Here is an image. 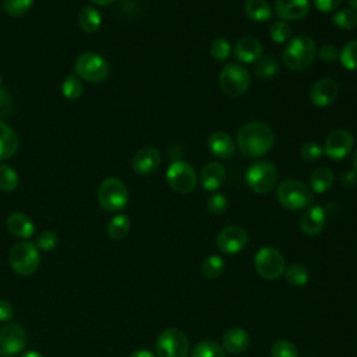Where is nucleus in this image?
<instances>
[{
	"label": "nucleus",
	"mask_w": 357,
	"mask_h": 357,
	"mask_svg": "<svg viewBox=\"0 0 357 357\" xmlns=\"http://www.w3.org/2000/svg\"><path fill=\"white\" fill-rule=\"evenodd\" d=\"M275 142L273 130L262 121H250L237 132V146L243 156L259 158L271 151Z\"/></svg>",
	"instance_id": "1"
},
{
	"label": "nucleus",
	"mask_w": 357,
	"mask_h": 357,
	"mask_svg": "<svg viewBox=\"0 0 357 357\" xmlns=\"http://www.w3.org/2000/svg\"><path fill=\"white\" fill-rule=\"evenodd\" d=\"M317 56L314 40L307 35H297L287 40L282 53L284 66L293 71H303L310 67Z\"/></svg>",
	"instance_id": "2"
},
{
	"label": "nucleus",
	"mask_w": 357,
	"mask_h": 357,
	"mask_svg": "<svg viewBox=\"0 0 357 357\" xmlns=\"http://www.w3.org/2000/svg\"><path fill=\"white\" fill-rule=\"evenodd\" d=\"M278 201L289 211H300L312 204L314 195L311 188H308L303 181L287 178L278 187Z\"/></svg>",
	"instance_id": "3"
},
{
	"label": "nucleus",
	"mask_w": 357,
	"mask_h": 357,
	"mask_svg": "<svg viewBox=\"0 0 357 357\" xmlns=\"http://www.w3.org/2000/svg\"><path fill=\"white\" fill-rule=\"evenodd\" d=\"M98 202L107 212H120L127 206L128 190L117 177L105 178L98 188Z\"/></svg>",
	"instance_id": "4"
},
{
	"label": "nucleus",
	"mask_w": 357,
	"mask_h": 357,
	"mask_svg": "<svg viewBox=\"0 0 357 357\" xmlns=\"http://www.w3.org/2000/svg\"><path fill=\"white\" fill-rule=\"evenodd\" d=\"M278 169L268 160H257L248 166L245 181L248 187L257 194H268L278 184Z\"/></svg>",
	"instance_id": "5"
},
{
	"label": "nucleus",
	"mask_w": 357,
	"mask_h": 357,
	"mask_svg": "<svg viewBox=\"0 0 357 357\" xmlns=\"http://www.w3.org/2000/svg\"><path fill=\"white\" fill-rule=\"evenodd\" d=\"M110 66L107 60L95 52H85L79 54L74 63V73L84 81L96 84L107 78Z\"/></svg>",
	"instance_id": "6"
},
{
	"label": "nucleus",
	"mask_w": 357,
	"mask_h": 357,
	"mask_svg": "<svg viewBox=\"0 0 357 357\" xmlns=\"http://www.w3.org/2000/svg\"><path fill=\"white\" fill-rule=\"evenodd\" d=\"M8 261L13 271L21 276L32 275L40 262L39 248L29 241H21L11 247Z\"/></svg>",
	"instance_id": "7"
},
{
	"label": "nucleus",
	"mask_w": 357,
	"mask_h": 357,
	"mask_svg": "<svg viewBox=\"0 0 357 357\" xmlns=\"http://www.w3.org/2000/svg\"><path fill=\"white\" fill-rule=\"evenodd\" d=\"M219 86L227 96H241L250 88V73L241 64L229 63L219 74Z\"/></svg>",
	"instance_id": "8"
},
{
	"label": "nucleus",
	"mask_w": 357,
	"mask_h": 357,
	"mask_svg": "<svg viewBox=\"0 0 357 357\" xmlns=\"http://www.w3.org/2000/svg\"><path fill=\"white\" fill-rule=\"evenodd\" d=\"M254 265L258 275L266 280H276L286 271L283 255L273 247L259 248L254 257Z\"/></svg>",
	"instance_id": "9"
},
{
	"label": "nucleus",
	"mask_w": 357,
	"mask_h": 357,
	"mask_svg": "<svg viewBox=\"0 0 357 357\" xmlns=\"http://www.w3.org/2000/svg\"><path fill=\"white\" fill-rule=\"evenodd\" d=\"M190 342L185 333L176 328L162 331L156 339L158 357H187Z\"/></svg>",
	"instance_id": "10"
},
{
	"label": "nucleus",
	"mask_w": 357,
	"mask_h": 357,
	"mask_svg": "<svg viewBox=\"0 0 357 357\" xmlns=\"http://www.w3.org/2000/svg\"><path fill=\"white\" fill-rule=\"evenodd\" d=\"M166 180L172 190L187 194L191 192L197 185V173L188 162L177 159L167 167Z\"/></svg>",
	"instance_id": "11"
},
{
	"label": "nucleus",
	"mask_w": 357,
	"mask_h": 357,
	"mask_svg": "<svg viewBox=\"0 0 357 357\" xmlns=\"http://www.w3.org/2000/svg\"><path fill=\"white\" fill-rule=\"evenodd\" d=\"M28 340L26 331L20 324L7 322L0 326V356L11 357L22 351Z\"/></svg>",
	"instance_id": "12"
},
{
	"label": "nucleus",
	"mask_w": 357,
	"mask_h": 357,
	"mask_svg": "<svg viewBox=\"0 0 357 357\" xmlns=\"http://www.w3.org/2000/svg\"><path fill=\"white\" fill-rule=\"evenodd\" d=\"M248 234L241 226H226L216 236V245L223 254H237L245 248Z\"/></svg>",
	"instance_id": "13"
},
{
	"label": "nucleus",
	"mask_w": 357,
	"mask_h": 357,
	"mask_svg": "<svg viewBox=\"0 0 357 357\" xmlns=\"http://www.w3.org/2000/svg\"><path fill=\"white\" fill-rule=\"evenodd\" d=\"M353 145H354V138L351 132L342 128L335 130L325 139L324 153L333 160H339L346 158L351 152Z\"/></svg>",
	"instance_id": "14"
},
{
	"label": "nucleus",
	"mask_w": 357,
	"mask_h": 357,
	"mask_svg": "<svg viewBox=\"0 0 357 357\" xmlns=\"http://www.w3.org/2000/svg\"><path fill=\"white\" fill-rule=\"evenodd\" d=\"M339 95V85L332 78L318 79L310 91L311 102L318 107H326L332 105Z\"/></svg>",
	"instance_id": "15"
},
{
	"label": "nucleus",
	"mask_w": 357,
	"mask_h": 357,
	"mask_svg": "<svg viewBox=\"0 0 357 357\" xmlns=\"http://www.w3.org/2000/svg\"><path fill=\"white\" fill-rule=\"evenodd\" d=\"M160 165V152L153 146H145L135 152L132 156V170L137 174L146 176L153 173Z\"/></svg>",
	"instance_id": "16"
},
{
	"label": "nucleus",
	"mask_w": 357,
	"mask_h": 357,
	"mask_svg": "<svg viewBox=\"0 0 357 357\" xmlns=\"http://www.w3.org/2000/svg\"><path fill=\"white\" fill-rule=\"evenodd\" d=\"M310 13V0H276L275 14L282 21H298Z\"/></svg>",
	"instance_id": "17"
},
{
	"label": "nucleus",
	"mask_w": 357,
	"mask_h": 357,
	"mask_svg": "<svg viewBox=\"0 0 357 357\" xmlns=\"http://www.w3.org/2000/svg\"><path fill=\"white\" fill-rule=\"evenodd\" d=\"M326 223L325 209L319 205H310L300 218V227L307 236L319 234Z\"/></svg>",
	"instance_id": "18"
},
{
	"label": "nucleus",
	"mask_w": 357,
	"mask_h": 357,
	"mask_svg": "<svg viewBox=\"0 0 357 357\" xmlns=\"http://www.w3.org/2000/svg\"><path fill=\"white\" fill-rule=\"evenodd\" d=\"M206 146L218 159H230L236 153V145L231 137L222 131L212 132L206 139Z\"/></svg>",
	"instance_id": "19"
},
{
	"label": "nucleus",
	"mask_w": 357,
	"mask_h": 357,
	"mask_svg": "<svg viewBox=\"0 0 357 357\" xmlns=\"http://www.w3.org/2000/svg\"><path fill=\"white\" fill-rule=\"evenodd\" d=\"M234 57L244 64H250L258 61L262 56V45L258 39L252 36H245L240 39L233 49Z\"/></svg>",
	"instance_id": "20"
},
{
	"label": "nucleus",
	"mask_w": 357,
	"mask_h": 357,
	"mask_svg": "<svg viewBox=\"0 0 357 357\" xmlns=\"http://www.w3.org/2000/svg\"><path fill=\"white\" fill-rule=\"evenodd\" d=\"M226 178V169L219 162H209L201 170V185L206 191L218 190Z\"/></svg>",
	"instance_id": "21"
},
{
	"label": "nucleus",
	"mask_w": 357,
	"mask_h": 357,
	"mask_svg": "<svg viewBox=\"0 0 357 357\" xmlns=\"http://www.w3.org/2000/svg\"><path fill=\"white\" fill-rule=\"evenodd\" d=\"M250 346V335L243 328H231L222 337V347L230 354H240Z\"/></svg>",
	"instance_id": "22"
},
{
	"label": "nucleus",
	"mask_w": 357,
	"mask_h": 357,
	"mask_svg": "<svg viewBox=\"0 0 357 357\" xmlns=\"http://www.w3.org/2000/svg\"><path fill=\"white\" fill-rule=\"evenodd\" d=\"M8 231L20 238H29L35 231L33 220L22 212H14L7 218Z\"/></svg>",
	"instance_id": "23"
},
{
	"label": "nucleus",
	"mask_w": 357,
	"mask_h": 357,
	"mask_svg": "<svg viewBox=\"0 0 357 357\" xmlns=\"http://www.w3.org/2000/svg\"><path fill=\"white\" fill-rule=\"evenodd\" d=\"M18 146L20 138L17 132L10 126L0 121V162L11 158L17 152Z\"/></svg>",
	"instance_id": "24"
},
{
	"label": "nucleus",
	"mask_w": 357,
	"mask_h": 357,
	"mask_svg": "<svg viewBox=\"0 0 357 357\" xmlns=\"http://www.w3.org/2000/svg\"><path fill=\"white\" fill-rule=\"evenodd\" d=\"M333 180L335 178H333L332 170L329 167L319 166L311 173V177H310L311 191H314L317 194H324L332 187Z\"/></svg>",
	"instance_id": "25"
},
{
	"label": "nucleus",
	"mask_w": 357,
	"mask_h": 357,
	"mask_svg": "<svg viewBox=\"0 0 357 357\" xmlns=\"http://www.w3.org/2000/svg\"><path fill=\"white\" fill-rule=\"evenodd\" d=\"M244 11L248 18L257 22H265L272 17V7L266 0H247Z\"/></svg>",
	"instance_id": "26"
},
{
	"label": "nucleus",
	"mask_w": 357,
	"mask_h": 357,
	"mask_svg": "<svg viewBox=\"0 0 357 357\" xmlns=\"http://www.w3.org/2000/svg\"><path fill=\"white\" fill-rule=\"evenodd\" d=\"M78 25L84 32L92 33L96 32L102 25V17L100 13L91 6L84 7L78 14Z\"/></svg>",
	"instance_id": "27"
},
{
	"label": "nucleus",
	"mask_w": 357,
	"mask_h": 357,
	"mask_svg": "<svg viewBox=\"0 0 357 357\" xmlns=\"http://www.w3.org/2000/svg\"><path fill=\"white\" fill-rule=\"evenodd\" d=\"M130 218L126 213L113 216L107 223V236L113 240H123L130 231Z\"/></svg>",
	"instance_id": "28"
},
{
	"label": "nucleus",
	"mask_w": 357,
	"mask_h": 357,
	"mask_svg": "<svg viewBox=\"0 0 357 357\" xmlns=\"http://www.w3.org/2000/svg\"><path fill=\"white\" fill-rule=\"evenodd\" d=\"M191 357H226L225 349L216 342L206 339L198 342L191 350Z\"/></svg>",
	"instance_id": "29"
},
{
	"label": "nucleus",
	"mask_w": 357,
	"mask_h": 357,
	"mask_svg": "<svg viewBox=\"0 0 357 357\" xmlns=\"http://www.w3.org/2000/svg\"><path fill=\"white\" fill-rule=\"evenodd\" d=\"M223 269H225V261L219 255H209L202 261L201 271L206 279H216L218 276L222 275Z\"/></svg>",
	"instance_id": "30"
},
{
	"label": "nucleus",
	"mask_w": 357,
	"mask_h": 357,
	"mask_svg": "<svg viewBox=\"0 0 357 357\" xmlns=\"http://www.w3.org/2000/svg\"><path fill=\"white\" fill-rule=\"evenodd\" d=\"M332 22L340 29H353L357 26V11L353 8H343L332 17Z\"/></svg>",
	"instance_id": "31"
},
{
	"label": "nucleus",
	"mask_w": 357,
	"mask_h": 357,
	"mask_svg": "<svg viewBox=\"0 0 357 357\" xmlns=\"http://www.w3.org/2000/svg\"><path fill=\"white\" fill-rule=\"evenodd\" d=\"M254 73L259 78L269 79L279 73L278 61L273 57H262L257 61V64L254 67Z\"/></svg>",
	"instance_id": "32"
},
{
	"label": "nucleus",
	"mask_w": 357,
	"mask_h": 357,
	"mask_svg": "<svg viewBox=\"0 0 357 357\" xmlns=\"http://www.w3.org/2000/svg\"><path fill=\"white\" fill-rule=\"evenodd\" d=\"M339 59L342 66L346 70L356 71L357 70V40H351L346 43L339 53Z\"/></svg>",
	"instance_id": "33"
},
{
	"label": "nucleus",
	"mask_w": 357,
	"mask_h": 357,
	"mask_svg": "<svg viewBox=\"0 0 357 357\" xmlns=\"http://www.w3.org/2000/svg\"><path fill=\"white\" fill-rule=\"evenodd\" d=\"M82 91H84V86L79 78H77L75 75H68L67 78H64L61 84V93L66 99L75 100L82 95Z\"/></svg>",
	"instance_id": "34"
},
{
	"label": "nucleus",
	"mask_w": 357,
	"mask_h": 357,
	"mask_svg": "<svg viewBox=\"0 0 357 357\" xmlns=\"http://www.w3.org/2000/svg\"><path fill=\"white\" fill-rule=\"evenodd\" d=\"M284 276H286V280L293 286H304L310 279V273L307 268L300 264L289 266L284 271Z\"/></svg>",
	"instance_id": "35"
},
{
	"label": "nucleus",
	"mask_w": 357,
	"mask_h": 357,
	"mask_svg": "<svg viewBox=\"0 0 357 357\" xmlns=\"http://www.w3.org/2000/svg\"><path fill=\"white\" fill-rule=\"evenodd\" d=\"M18 185V174L8 165H0V190L10 192Z\"/></svg>",
	"instance_id": "36"
},
{
	"label": "nucleus",
	"mask_w": 357,
	"mask_h": 357,
	"mask_svg": "<svg viewBox=\"0 0 357 357\" xmlns=\"http://www.w3.org/2000/svg\"><path fill=\"white\" fill-rule=\"evenodd\" d=\"M35 0H3L4 11L11 17H22L33 6Z\"/></svg>",
	"instance_id": "37"
},
{
	"label": "nucleus",
	"mask_w": 357,
	"mask_h": 357,
	"mask_svg": "<svg viewBox=\"0 0 357 357\" xmlns=\"http://www.w3.org/2000/svg\"><path fill=\"white\" fill-rule=\"evenodd\" d=\"M269 36L275 43H287L291 36V28L286 21H276L269 28Z\"/></svg>",
	"instance_id": "38"
},
{
	"label": "nucleus",
	"mask_w": 357,
	"mask_h": 357,
	"mask_svg": "<svg viewBox=\"0 0 357 357\" xmlns=\"http://www.w3.org/2000/svg\"><path fill=\"white\" fill-rule=\"evenodd\" d=\"M211 56L218 61H226L231 53V45L225 38H216L211 43Z\"/></svg>",
	"instance_id": "39"
},
{
	"label": "nucleus",
	"mask_w": 357,
	"mask_h": 357,
	"mask_svg": "<svg viewBox=\"0 0 357 357\" xmlns=\"http://www.w3.org/2000/svg\"><path fill=\"white\" fill-rule=\"evenodd\" d=\"M271 356L272 357H298V351L291 342L279 339L272 344Z\"/></svg>",
	"instance_id": "40"
},
{
	"label": "nucleus",
	"mask_w": 357,
	"mask_h": 357,
	"mask_svg": "<svg viewBox=\"0 0 357 357\" xmlns=\"http://www.w3.org/2000/svg\"><path fill=\"white\" fill-rule=\"evenodd\" d=\"M300 155L305 162H315L324 155V148L318 142L308 141L301 146Z\"/></svg>",
	"instance_id": "41"
},
{
	"label": "nucleus",
	"mask_w": 357,
	"mask_h": 357,
	"mask_svg": "<svg viewBox=\"0 0 357 357\" xmlns=\"http://www.w3.org/2000/svg\"><path fill=\"white\" fill-rule=\"evenodd\" d=\"M206 206H208V209H209L211 213H213V215H222V213L227 209L229 201H227V198H226L223 194L215 192V194H212V195L208 198Z\"/></svg>",
	"instance_id": "42"
},
{
	"label": "nucleus",
	"mask_w": 357,
	"mask_h": 357,
	"mask_svg": "<svg viewBox=\"0 0 357 357\" xmlns=\"http://www.w3.org/2000/svg\"><path fill=\"white\" fill-rule=\"evenodd\" d=\"M57 241H59V238H57V234L54 231L45 230L38 236L36 247L42 251H50L57 245Z\"/></svg>",
	"instance_id": "43"
},
{
	"label": "nucleus",
	"mask_w": 357,
	"mask_h": 357,
	"mask_svg": "<svg viewBox=\"0 0 357 357\" xmlns=\"http://www.w3.org/2000/svg\"><path fill=\"white\" fill-rule=\"evenodd\" d=\"M318 56L322 61L325 63H333L337 57H339V50L335 45L332 43H324L319 49H318Z\"/></svg>",
	"instance_id": "44"
},
{
	"label": "nucleus",
	"mask_w": 357,
	"mask_h": 357,
	"mask_svg": "<svg viewBox=\"0 0 357 357\" xmlns=\"http://www.w3.org/2000/svg\"><path fill=\"white\" fill-rule=\"evenodd\" d=\"M13 112V99L10 93L1 86L0 88V117H6Z\"/></svg>",
	"instance_id": "45"
},
{
	"label": "nucleus",
	"mask_w": 357,
	"mask_h": 357,
	"mask_svg": "<svg viewBox=\"0 0 357 357\" xmlns=\"http://www.w3.org/2000/svg\"><path fill=\"white\" fill-rule=\"evenodd\" d=\"M312 1L317 10H319L321 13H332L342 3V0H312Z\"/></svg>",
	"instance_id": "46"
},
{
	"label": "nucleus",
	"mask_w": 357,
	"mask_h": 357,
	"mask_svg": "<svg viewBox=\"0 0 357 357\" xmlns=\"http://www.w3.org/2000/svg\"><path fill=\"white\" fill-rule=\"evenodd\" d=\"M14 315V307L4 298H0V322H10Z\"/></svg>",
	"instance_id": "47"
},
{
	"label": "nucleus",
	"mask_w": 357,
	"mask_h": 357,
	"mask_svg": "<svg viewBox=\"0 0 357 357\" xmlns=\"http://www.w3.org/2000/svg\"><path fill=\"white\" fill-rule=\"evenodd\" d=\"M342 185L344 188H351L357 184V173L354 170H347L342 174Z\"/></svg>",
	"instance_id": "48"
},
{
	"label": "nucleus",
	"mask_w": 357,
	"mask_h": 357,
	"mask_svg": "<svg viewBox=\"0 0 357 357\" xmlns=\"http://www.w3.org/2000/svg\"><path fill=\"white\" fill-rule=\"evenodd\" d=\"M130 357H156V356L149 350H135L134 353H131Z\"/></svg>",
	"instance_id": "49"
},
{
	"label": "nucleus",
	"mask_w": 357,
	"mask_h": 357,
	"mask_svg": "<svg viewBox=\"0 0 357 357\" xmlns=\"http://www.w3.org/2000/svg\"><path fill=\"white\" fill-rule=\"evenodd\" d=\"M89 1L93 3V4H96V6H109V4L114 3L116 0H89Z\"/></svg>",
	"instance_id": "50"
},
{
	"label": "nucleus",
	"mask_w": 357,
	"mask_h": 357,
	"mask_svg": "<svg viewBox=\"0 0 357 357\" xmlns=\"http://www.w3.org/2000/svg\"><path fill=\"white\" fill-rule=\"evenodd\" d=\"M21 357H43L40 353H38V351H33V350H31V351H25V353H22L21 354Z\"/></svg>",
	"instance_id": "51"
},
{
	"label": "nucleus",
	"mask_w": 357,
	"mask_h": 357,
	"mask_svg": "<svg viewBox=\"0 0 357 357\" xmlns=\"http://www.w3.org/2000/svg\"><path fill=\"white\" fill-rule=\"evenodd\" d=\"M353 166H354V172L357 173V149L353 153Z\"/></svg>",
	"instance_id": "52"
},
{
	"label": "nucleus",
	"mask_w": 357,
	"mask_h": 357,
	"mask_svg": "<svg viewBox=\"0 0 357 357\" xmlns=\"http://www.w3.org/2000/svg\"><path fill=\"white\" fill-rule=\"evenodd\" d=\"M347 1H349V4L351 6V8L357 11V0H347Z\"/></svg>",
	"instance_id": "53"
},
{
	"label": "nucleus",
	"mask_w": 357,
	"mask_h": 357,
	"mask_svg": "<svg viewBox=\"0 0 357 357\" xmlns=\"http://www.w3.org/2000/svg\"><path fill=\"white\" fill-rule=\"evenodd\" d=\"M1 81H3V79H1V77H0V88H1Z\"/></svg>",
	"instance_id": "54"
}]
</instances>
